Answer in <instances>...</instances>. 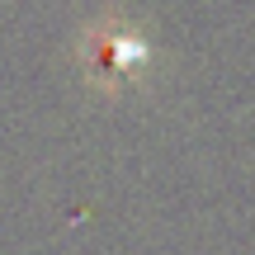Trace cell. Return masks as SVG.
Here are the masks:
<instances>
[{
  "label": "cell",
  "instance_id": "cell-1",
  "mask_svg": "<svg viewBox=\"0 0 255 255\" xmlns=\"http://www.w3.org/2000/svg\"><path fill=\"white\" fill-rule=\"evenodd\" d=\"M71 71L85 95L104 104L146 95L165 71V52L146 33L142 19H132L123 5H104L71 33Z\"/></svg>",
  "mask_w": 255,
  "mask_h": 255
}]
</instances>
